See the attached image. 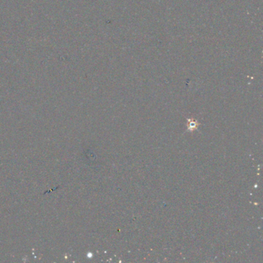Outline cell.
<instances>
[{
	"label": "cell",
	"mask_w": 263,
	"mask_h": 263,
	"mask_svg": "<svg viewBox=\"0 0 263 263\" xmlns=\"http://www.w3.org/2000/svg\"><path fill=\"white\" fill-rule=\"evenodd\" d=\"M197 122L195 121V120L194 121H189L188 122V129L190 130L196 129L197 128Z\"/></svg>",
	"instance_id": "cell-1"
}]
</instances>
